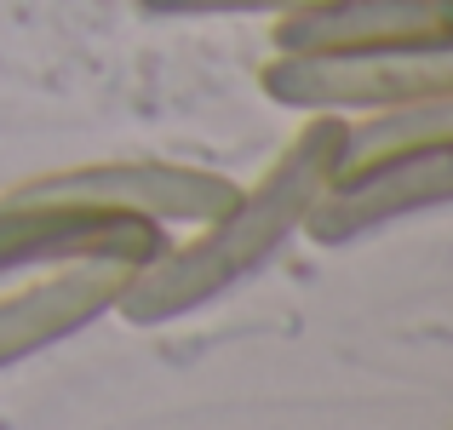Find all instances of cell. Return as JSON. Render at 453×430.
Returning <instances> with one entry per match:
<instances>
[{
    "label": "cell",
    "instance_id": "6da1fadb",
    "mask_svg": "<svg viewBox=\"0 0 453 430\" xmlns=\"http://www.w3.org/2000/svg\"><path fill=\"white\" fill-rule=\"evenodd\" d=\"M344 127L350 121H339L333 110L321 121H310L253 189H242L219 219L201 224L196 242L161 247L144 270H133L115 310L127 321H138V327H155V321L189 316L196 304H207L224 287L253 276L258 265H270L281 253V242L293 230H304L310 207L333 184V173L344 161Z\"/></svg>",
    "mask_w": 453,
    "mask_h": 430
},
{
    "label": "cell",
    "instance_id": "7a4b0ae2",
    "mask_svg": "<svg viewBox=\"0 0 453 430\" xmlns=\"http://www.w3.org/2000/svg\"><path fill=\"white\" fill-rule=\"evenodd\" d=\"M258 87L293 110H396V104L453 98V35L390 52L288 58L265 64Z\"/></svg>",
    "mask_w": 453,
    "mask_h": 430
},
{
    "label": "cell",
    "instance_id": "3957f363",
    "mask_svg": "<svg viewBox=\"0 0 453 430\" xmlns=\"http://www.w3.org/2000/svg\"><path fill=\"white\" fill-rule=\"evenodd\" d=\"M166 247V230L144 212L115 207H75V201H35V196H0V276L23 265H110L144 270Z\"/></svg>",
    "mask_w": 453,
    "mask_h": 430
},
{
    "label": "cell",
    "instance_id": "277c9868",
    "mask_svg": "<svg viewBox=\"0 0 453 430\" xmlns=\"http://www.w3.org/2000/svg\"><path fill=\"white\" fill-rule=\"evenodd\" d=\"M12 196L35 201H75V207H115V212H144L155 224H207L242 196V184L207 166H166V161H92L64 166L18 184Z\"/></svg>",
    "mask_w": 453,
    "mask_h": 430
},
{
    "label": "cell",
    "instance_id": "5b68a950",
    "mask_svg": "<svg viewBox=\"0 0 453 430\" xmlns=\"http://www.w3.org/2000/svg\"><path fill=\"white\" fill-rule=\"evenodd\" d=\"M431 207H453V143H408V150L339 166L321 201L310 207L304 230L316 242H350L362 230Z\"/></svg>",
    "mask_w": 453,
    "mask_h": 430
},
{
    "label": "cell",
    "instance_id": "8992f818",
    "mask_svg": "<svg viewBox=\"0 0 453 430\" xmlns=\"http://www.w3.org/2000/svg\"><path fill=\"white\" fill-rule=\"evenodd\" d=\"M453 35V0H316L276 23V52L288 58H344L390 52Z\"/></svg>",
    "mask_w": 453,
    "mask_h": 430
},
{
    "label": "cell",
    "instance_id": "52a82bcc",
    "mask_svg": "<svg viewBox=\"0 0 453 430\" xmlns=\"http://www.w3.org/2000/svg\"><path fill=\"white\" fill-rule=\"evenodd\" d=\"M127 276H133V265L87 258V265H64L58 276L0 298V367L29 362L46 344L69 339V333H81L87 321H98L104 310H115Z\"/></svg>",
    "mask_w": 453,
    "mask_h": 430
},
{
    "label": "cell",
    "instance_id": "ba28073f",
    "mask_svg": "<svg viewBox=\"0 0 453 430\" xmlns=\"http://www.w3.org/2000/svg\"><path fill=\"white\" fill-rule=\"evenodd\" d=\"M408 143H453V98H425V104H396V110H379L373 121L344 127V161H373V155L408 150Z\"/></svg>",
    "mask_w": 453,
    "mask_h": 430
},
{
    "label": "cell",
    "instance_id": "9c48e42d",
    "mask_svg": "<svg viewBox=\"0 0 453 430\" xmlns=\"http://www.w3.org/2000/svg\"><path fill=\"white\" fill-rule=\"evenodd\" d=\"M144 12H166V18H201V12H299L316 0H138Z\"/></svg>",
    "mask_w": 453,
    "mask_h": 430
}]
</instances>
